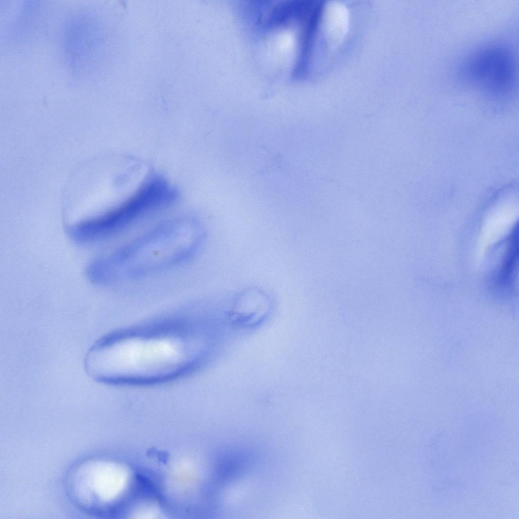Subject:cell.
Returning <instances> with one entry per match:
<instances>
[{"label": "cell", "mask_w": 519, "mask_h": 519, "mask_svg": "<svg viewBox=\"0 0 519 519\" xmlns=\"http://www.w3.org/2000/svg\"><path fill=\"white\" fill-rule=\"evenodd\" d=\"M199 348L194 336L173 331L112 335L90 349L85 367L102 383L154 382L187 369L196 361Z\"/></svg>", "instance_id": "6da1fadb"}, {"label": "cell", "mask_w": 519, "mask_h": 519, "mask_svg": "<svg viewBox=\"0 0 519 519\" xmlns=\"http://www.w3.org/2000/svg\"><path fill=\"white\" fill-rule=\"evenodd\" d=\"M194 223H172L159 227L105 259L113 279L137 276L165 269L190 256L203 238Z\"/></svg>", "instance_id": "7a4b0ae2"}, {"label": "cell", "mask_w": 519, "mask_h": 519, "mask_svg": "<svg viewBox=\"0 0 519 519\" xmlns=\"http://www.w3.org/2000/svg\"><path fill=\"white\" fill-rule=\"evenodd\" d=\"M120 467L104 461L82 463L69 476V494L78 505L94 513L114 499L124 486L125 474Z\"/></svg>", "instance_id": "3957f363"}, {"label": "cell", "mask_w": 519, "mask_h": 519, "mask_svg": "<svg viewBox=\"0 0 519 519\" xmlns=\"http://www.w3.org/2000/svg\"><path fill=\"white\" fill-rule=\"evenodd\" d=\"M464 71L472 83L490 95H505L514 84V59L510 50L502 46L479 50L467 61Z\"/></svg>", "instance_id": "277c9868"}]
</instances>
